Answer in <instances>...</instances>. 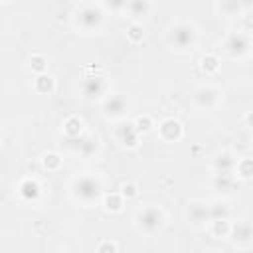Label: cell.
<instances>
[{
	"label": "cell",
	"instance_id": "obj_1",
	"mask_svg": "<svg viewBox=\"0 0 253 253\" xmlns=\"http://www.w3.org/2000/svg\"><path fill=\"white\" fill-rule=\"evenodd\" d=\"M103 180L95 172H83L71 180V198L81 206H93L103 198Z\"/></svg>",
	"mask_w": 253,
	"mask_h": 253
},
{
	"label": "cell",
	"instance_id": "obj_2",
	"mask_svg": "<svg viewBox=\"0 0 253 253\" xmlns=\"http://www.w3.org/2000/svg\"><path fill=\"white\" fill-rule=\"evenodd\" d=\"M105 26V10L99 4H81L73 14V28L81 34H97Z\"/></svg>",
	"mask_w": 253,
	"mask_h": 253
},
{
	"label": "cell",
	"instance_id": "obj_3",
	"mask_svg": "<svg viewBox=\"0 0 253 253\" xmlns=\"http://www.w3.org/2000/svg\"><path fill=\"white\" fill-rule=\"evenodd\" d=\"M166 43L180 53L192 51L198 43V30L194 24L190 22H176L174 26H170V30L166 32Z\"/></svg>",
	"mask_w": 253,
	"mask_h": 253
},
{
	"label": "cell",
	"instance_id": "obj_4",
	"mask_svg": "<svg viewBox=\"0 0 253 253\" xmlns=\"http://www.w3.org/2000/svg\"><path fill=\"white\" fill-rule=\"evenodd\" d=\"M166 225V213L160 206H144L134 213V227L142 235H156Z\"/></svg>",
	"mask_w": 253,
	"mask_h": 253
},
{
	"label": "cell",
	"instance_id": "obj_5",
	"mask_svg": "<svg viewBox=\"0 0 253 253\" xmlns=\"http://www.w3.org/2000/svg\"><path fill=\"white\" fill-rule=\"evenodd\" d=\"M79 91H81V97L85 101H103L107 97V91H109V83L103 75H85L79 83Z\"/></svg>",
	"mask_w": 253,
	"mask_h": 253
},
{
	"label": "cell",
	"instance_id": "obj_6",
	"mask_svg": "<svg viewBox=\"0 0 253 253\" xmlns=\"http://www.w3.org/2000/svg\"><path fill=\"white\" fill-rule=\"evenodd\" d=\"M67 140V148L83 158H91L99 152L101 148V142L95 134H87V132H81L79 136H65Z\"/></svg>",
	"mask_w": 253,
	"mask_h": 253
},
{
	"label": "cell",
	"instance_id": "obj_7",
	"mask_svg": "<svg viewBox=\"0 0 253 253\" xmlns=\"http://www.w3.org/2000/svg\"><path fill=\"white\" fill-rule=\"evenodd\" d=\"M221 49H223V53L225 55H229V57H245L251 49H253V42H251V38L247 36V34H243V32H233V34H229L225 40H223V43H221Z\"/></svg>",
	"mask_w": 253,
	"mask_h": 253
},
{
	"label": "cell",
	"instance_id": "obj_8",
	"mask_svg": "<svg viewBox=\"0 0 253 253\" xmlns=\"http://www.w3.org/2000/svg\"><path fill=\"white\" fill-rule=\"evenodd\" d=\"M101 113L105 119H111V121L123 119L128 113V99L123 93H109L101 101Z\"/></svg>",
	"mask_w": 253,
	"mask_h": 253
},
{
	"label": "cell",
	"instance_id": "obj_9",
	"mask_svg": "<svg viewBox=\"0 0 253 253\" xmlns=\"http://www.w3.org/2000/svg\"><path fill=\"white\" fill-rule=\"evenodd\" d=\"M221 101V91L211 85H202L192 93V105L200 111H213Z\"/></svg>",
	"mask_w": 253,
	"mask_h": 253
},
{
	"label": "cell",
	"instance_id": "obj_10",
	"mask_svg": "<svg viewBox=\"0 0 253 253\" xmlns=\"http://www.w3.org/2000/svg\"><path fill=\"white\" fill-rule=\"evenodd\" d=\"M186 221L194 227H204L206 223L211 221V215H210V204L206 202H200V200H192L188 206H186Z\"/></svg>",
	"mask_w": 253,
	"mask_h": 253
},
{
	"label": "cell",
	"instance_id": "obj_11",
	"mask_svg": "<svg viewBox=\"0 0 253 253\" xmlns=\"http://www.w3.org/2000/svg\"><path fill=\"white\" fill-rule=\"evenodd\" d=\"M138 136H140V130L136 128L134 123L126 121V123H119L117 128H115V138L121 146H126V148H134L138 146Z\"/></svg>",
	"mask_w": 253,
	"mask_h": 253
},
{
	"label": "cell",
	"instance_id": "obj_12",
	"mask_svg": "<svg viewBox=\"0 0 253 253\" xmlns=\"http://www.w3.org/2000/svg\"><path fill=\"white\" fill-rule=\"evenodd\" d=\"M211 188L221 194V196H229L235 192L237 188V178H235V172H215L213 178H211Z\"/></svg>",
	"mask_w": 253,
	"mask_h": 253
},
{
	"label": "cell",
	"instance_id": "obj_13",
	"mask_svg": "<svg viewBox=\"0 0 253 253\" xmlns=\"http://www.w3.org/2000/svg\"><path fill=\"white\" fill-rule=\"evenodd\" d=\"M182 125L176 121V119H164L160 125H158V134L162 140L166 142H176L182 138Z\"/></svg>",
	"mask_w": 253,
	"mask_h": 253
},
{
	"label": "cell",
	"instance_id": "obj_14",
	"mask_svg": "<svg viewBox=\"0 0 253 253\" xmlns=\"http://www.w3.org/2000/svg\"><path fill=\"white\" fill-rule=\"evenodd\" d=\"M229 237H231V241H233V243H237V245H245V243L253 241V225H251V223H247V221L231 223Z\"/></svg>",
	"mask_w": 253,
	"mask_h": 253
},
{
	"label": "cell",
	"instance_id": "obj_15",
	"mask_svg": "<svg viewBox=\"0 0 253 253\" xmlns=\"http://www.w3.org/2000/svg\"><path fill=\"white\" fill-rule=\"evenodd\" d=\"M150 12H152V0H128L126 4V14L132 22H140L148 18Z\"/></svg>",
	"mask_w": 253,
	"mask_h": 253
},
{
	"label": "cell",
	"instance_id": "obj_16",
	"mask_svg": "<svg viewBox=\"0 0 253 253\" xmlns=\"http://www.w3.org/2000/svg\"><path fill=\"white\" fill-rule=\"evenodd\" d=\"M235 166H237V158L227 150L217 152L211 160L213 172H235Z\"/></svg>",
	"mask_w": 253,
	"mask_h": 253
},
{
	"label": "cell",
	"instance_id": "obj_17",
	"mask_svg": "<svg viewBox=\"0 0 253 253\" xmlns=\"http://www.w3.org/2000/svg\"><path fill=\"white\" fill-rule=\"evenodd\" d=\"M18 194H20V198L26 200V202H36V200L40 198V194H42V186H40L38 180H34V178H26V180L20 182V186H18Z\"/></svg>",
	"mask_w": 253,
	"mask_h": 253
},
{
	"label": "cell",
	"instance_id": "obj_18",
	"mask_svg": "<svg viewBox=\"0 0 253 253\" xmlns=\"http://www.w3.org/2000/svg\"><path fill=\"white\" fill-rule=\"evenodd\" d=\"M217 12H219L221 18L233 20V18H239L245 10H243L241 0H219V4H217Z\"/></svg>",
	"mask_w": 253,
	"mask_h": 253
},
{
	"label": "cell",
	"instance_id": "obj_19",
	"mask_svg": "<svg viewBox=\"0 0 253 253\" xmlns=\"http://www.w3.org/2000/svg\"><path fill=\"white\" fill-rule=\"evenodd\" d=\"M34 89L38 93H42V95H49L55 89V81L47 73H38V77L34 79Z\"/></svg>",
	"mask_w": 253,
	"mask_h": 253
},
{
	"label": "cell",
	"instance_id": "obj_20",
	"mask_svg": "<svg viewBox=\"0 0 253 253\" xmlns=\"http://www.w3.org/2000/svg\"><path fill=\"white\" fill-rule=\"evenodd\" d=\"M210 215L211 219H229V206L223 200H215L210 204Z\"/></svg>",
	"mask_w": 253,
	"mask_h": 253
},
{
	"label": "cell",
	"instance_id": "obj_21",
	"mask_svg": "<svg viewBox=\"0 0 253 253\" xmlns=\"http://www.w3.org/2000/svg\"><path fill=\"white\" fill-rule=\"evenodd\" d=\"M63 132H65V136H79L83 132V123L77 117H69L63 123Z\"/></svg>",
	"mask_w": 253,
	"mask_h": 253
},
{
	"label": "cell",
	"instance_id": "obj_22",
	"mask_svg": "<svg viewBox=\"0 0 253 253\" xmlns=\"http://www.w3.org/2000/svg\"><path fill=\"white\" fill-rule=\"evenodd\" d=\"M210 223H211L213 237H229V229H231L229 219H211Z\"/></svg>",
	"mask_w": 253,
	"mask_h": 253
},
{
	"label": "cell",
	"instance_id": "obj_23",
	"mask_svg": "<svg viewBox=\"0 0 253 253\" xmlns=\"http://www.w3.org/2000/svg\"><path fill=\"white\" fill-rule=\"evenodd\" d=\"M235 172H237V176L243 178V180L253 178V158H241V160H237Z\"/></svg>",
	"mask_w": 253,
	"mask_h": 253
},
{
	"label": "cell",
	"instance_id": "obj_24",
	"mask_svg": "<svg viewBox=\"0 0 253 253\" xmlns=\"http://www.w3.org/2000/svg\"><path fill=\"white\" fill-rule=\"evenodd\" d=\"M123 194H109L105 196V210L107 211H121L123 210Z\"/></svg>",
	"mask_w": 253,
	"mask_h": 253
},
{
	"label": "cell",
	"instance_id": "obj_25",
	"mask_svg": "<svg viewBox=\"0 0 253 253\" xmlns=\"http://www.w3.org/2000/svg\"><path fill=\"white\" fill-rule=\"evenodd\" d=\"M126 38H128L132 43L142 42V38H144V30H142V26H140L138 22H132V26H130L128 32H126Z\"/></svg>",
	"mask_w": 253,
	"mask_h": 253
},
{
	"label": "cell",
	"instance_id": "obj_26",
	"mask_svg": "<svg viewBox=\"0 0 253 253\" xmlns=\"http://www.w3.org/2000/svg\"><path fill=\"white\" fill-rule=\"evenodd\" d=\"M30 67H32L36 73H45V69H47V59H45L43 55L36 53V55L30 57Z\"/></svg>",
	"mask_w": 253,
	"mask_h": 253
},
{
	"label": "cell",
	"instance_id": "obj_27",
	"mask_svg": "<svg viewBox=\"0 0 253 253\" xmlns=\"http://www.w3.org/2000/svg\"><path fill=\"white\" fill-rule=\"evenodd\" d=\"M217 67H219V59L215 55H204L202 57V69L206 73H213V71H217Z\"/></svg>",
	"mask_w": 253,
	"mask_h": 253
},
{
	"label": "cell",
	"instance_id": "obj_28",
	"mask_svg": "<svg viewBox=\"0 0 253 253\" xmlns=\"http://www.w3.org/2000/svg\"><path fill=\"white\" fill-rule=\"evenodd\" d=\"M103 4H105L107 10H111L115 14H121V12H126L128 0H103Z\"/></svg>",
	"mask_w": 253,
	"mask_h": 253
},
{
	"label": "cell",
	"instance_id": "obj_29",
	"mask_svg": "<svg viewBox=\"0 0 253 253\" xmlns=\"http://www.w3.org/2000/svg\"><path fill=\"white\" fill-rule=\"evenodd\" d=\"M43 166H45L47 170H57V168L61 166V158H59L55 152H49V154L43 156Z\"/></svg>",
	"mask_w": 253,
	"mask_h": 253
},
{
	"label": "cell",
	"instance_id": "obj_30",
	"mask_svg": "<svg viewBox=\"0 0 253 253\" xmlns=\"http://www.w3.org/2000/svg\"><path fill=\"white\" fill-rule=\"evenodd\" d=\"M134 125H136V128H138L140 132H146V130H150V126H152V121H150L148 115H144V117H138V119L134 121Z\"/></svg>",
	"mask_w": 253,
	"mask_h": 253
},
{
	"label": "cell",
	"instance_id": "obj_31",
	"mask_svg": "<svg viewBox=\"0 0 253 253\" xmlns=\"http://www.w3.org/2000/svg\"><path fill=\"white\" fill-rule=\"evenodd\" d=\"M121 194H123L125 198H132V196H136V186H134V184H125Z\"/></svg>",
	"mask_w": 253,
	"mask_h": 253
},
{
	"label": "cell",
	"instance_id": "obj_32",
	"mask_svg": "<svg viewBox=\"0 0 253 253\" xmlns=\"http://www.w3.org/2000/svg\"><path fill=\"white\" fill-rule=\"evenodd\" d=\"M241 4H243V10H245V12L253 10V0H241Z\"/></svg>",
	"mask_w": 253,
	"mask_h": 253
},
{
	"label": "cell",
	"instance_id": "obj_33",
	"mask_svg": "<svg viewBox=\"0 0 253 253\" xmlns=\"http://www.w3.org/2000/svg\"><path fill=\"white\" fill-rule=\"evenodd\" d=\"M97 249H99V251H105V249H117V245H115V243H103V245H99Z\"/></svg>",
	"mask_w": 253,
	"mask_h": 253
},
{
	"label": "cell",
	"instance_id": "obj_34",
	"mask_svg": "<svg viewBox=\"0 0 253 253\" xmlns=\"http://www.w3.org/2000/svg\"><path fill=\"white\" fill-rule=\"evenodd\" d=\"M247 123L253 126V113H249V115H247Z\"/></svg>",
	"mask_w": 253,
	"mask_h": 253
},
{
	"label": "cell",
	"instance_id": "obj_35",
	"mask_svg": "<svg viewBox=\"0 0 253 253\" xmlns=\"http://www.w3.org/2000/svg\"><path fill=\"white\" fill-rule=\"evenodd\" d=\"M4 2H10V0H4Z\"/></svg>",
	"mask_w": 253,
	"mask_h": 253
}]
</instances>
